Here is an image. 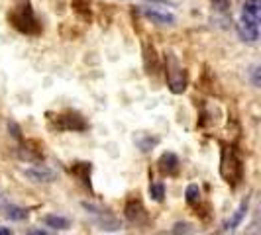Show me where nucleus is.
<instances>
[{"label":"nucleus","instance_id":"f257e3e1","mask_svg":"<svg viewBox=\"0 0 261 235\" xmlns=\"http://www.w3.org/2000/svg\"><path fill=\"white\" fill-rule=\"evenodd\" d=\"M8 22H10L18 32L28 34V36H36V34L41 32V24L38 22L36 14L32 10L30 0H16L12 12L8 14Z\"/></svg>","mask_w":261,"mask_h":235},{"label":"nucleus","instance_id":"f03ea898","mask_svg":"<svg viewBox=\"0 0 261 235\" xmlns=\"http://www.w3.org/2000/svg\"><path fill=\"white\" fill-rule=\"evenodd\" d=\"M238 32L246 41H257V38H259V0H246L244 2Z\"/></svg>","mask_w":261,"mask_h":235},{"label":"nucleus","instance_id":"7ed1b4c3","mask_svg":"<svg viewBox=\"0 0 261 235\" xmlns=\"http://www.w3.org/2000/svg\"><path fill=\"white\" fill-rule=\"evenodd\" d=\"M220 172H222L224 181L230 184H238L244 177V165L242 159L238 155L234 147H224L222 149V161H220Z\"/></svg>","mask_w":261,"mask_h":235},{"label":"nucleus","instance_id":"20e7f679","mask_svg":"<svg viewBox=\"0 0 261 235\" xmlns=\"http://www.w3.org/2000/svg\"><path fill=\"white\" fill-rule=\"evenodd\" d=\"M165 77H167V84H169V91L173 94H181L187 89V71L183 69V65L179 63V59L175 55H167L165 57Z\"/></svg>","mask_w":261,"mask_h":235},{"label":"nucleus","instance_id":"39448f33","mask_svg":"<svg viewBox=\"0 0 261 235\" xmlns=\"http://www.w3.org/2000/svg\"><path fill=\"white\" fill-rule=\"evenodd\" d=\"M51 120L55 122L57 130H85L87 128L83 116L77 114V112H63V114H57Z\"/></svg>","mask_w":261,"mask_h":235},{"label":"nucleus","instance_id":"423d86ee","mask_svg":"<svg viewBox=\"0 0 261 235\" xmlns=\"http://www.w3.org/2000/svg\"><path fill=\"white\" fill-rule=\"evenodd\" d=\"M144 65L147 75H155L159 71V61H157V51L153 47V43L144 41Z\"/></svg>","mask_w":261,"mask_h":235},{"label":"nucleus","instance_id":"0eeeda50","mask_svg":"<svg viewBox=\"0 0 261 235\" xmlns=\"http://www.w3.org/2000/svg\"><path fill=\"white\" fill-rule=\"evenodd\" d=\"M142 14L145 18H149L151 22H155L159 26H171L175 24V16L165 10H157V8H142Z\"/></svg>","mask_w":261,"mask_h":235},{"label":"nucleus","instance_id":"6e6552de","mask_svg":"<svg viewBox=\"0 0 261 235\" xmlns=\"http://www.w3.org/2000/svg\"><path fill=\"white\" fill-rule=\"evenodd\" d=\"M159 170L165 174H177L179 172V157L175 153H163L159 159Z\"/></svg>","mask_w":261,"mask_h":235},{"label":"nucleus","instance_id":"1a4fd4ad","mask_svg":"<svg viewBox=\"0 0 261 235\" xmlns=\"http://www.w3.org/2000/svg\"><path fill=\"white\" fill-rule=\"evenodd\" d=\"M248 204H249V198L242 200V204H240L238 210L230 216V220L224 223V229H226V231H232V229H236V227L240 225V222L244 220V216H246V212H248Z\"/></svg>","mask_w":261,"mask_h":235},{"label":"nucleus","instance_id":"9d476101","mask_svg":"<svg viewBox=\"0 0 261 235\" xmlns=\"http://www.w3.org/2000/svg\"><path fill=\"white\" fill-rule=\"evenodd\" d=\"M26 177L36 181V183H51L55 174L49 169H45V167H34V169L26 170Z\"/></svg>","mask_w":261,"mask_h":235},{"label":"nucleus","instance_id":"9b49d317","mask_svg":"<svg viewBox=\"0 0 261 235\" xmlns=\"http://www.w3.org/2000/svg\"><path fill=\"white\" fill-rule=\"evenodd\" d=\"M126 216L130 218L132 222H140V216L142 218H145V214H144V206L136 200V202H130L128 206H126Z\"/></svg>","mask_w":261,"mask_h":235},{"label":"nucleus","instance_id":"f8f14e48","mask_svg":"<svg viewBox=\"0 0 261 235\" xmlns=\"http://www.w3.org/2000/svg\"><path fill=\"white\" fill-rule=\"evenodd\" d=\"M45 223L55 227V229H65V227H69V220L61 218V216H47V218H45Z\"/></svg>","mask_w":261,"mask_h":235},{"label":"nucleus","instance_id":"ddd939ff","mask_svg":"<svg viewBox=\"0 0 261 235\" xmlns=\"http://www.w3.org/2000/svg\"><path fill=\"white\" fill-rule=\"evenodd\" d=\"M89 6H91V0H73V8H75L83 18H89V16H91Z\"/></svg>","mask_w":261,"mask_h":235},{"label":"nucleus","instance_id":"4468645a","mask_svg":"<svg viewBox=\"0 0 261 235\" xmlns=\"http://www.w3.org/2000/svg\"><path fill=\"white\" fill-rule=\"evenodd\" d=\"M198 200H200V190H198L196 184H191V186L187 188V202H189V204H196Z\"/></svg>","mask_w":261,"mask_h":235},{"label":"nucleus","instance_id":"2eb2a0df","mask_svg":"<svg viewBox=\"0 0 261 235\" xmlns=\"http://www.w3.org/2000/svg\"><path fill=\"white\" fill-rule=\"evenodd\" d=\"M149 194H151L153 200L161 202V200H163V196H165V188H163V184H159V183L151 184V186H149Z\"/></svg>","mask_w":261,"mask_h":235},{"label":"nucleus","instance_id":"dca6fc26","mask_svg":"<svg viewBox=\"0 0 261 235\" xmlns=\"http://www.w3.org/2000/svg\"><path fill=\"white\" fill-rule=\"evenodd\" d=\"M8 218H14V220H22V218H26V212H24L22 208L10 206V208H8Z\"/></svg>","mask_w":261,"mask_h":235},{"label":"nucleus","instance_id":"f3484780","mask_svg":"<svg viewBox=\"0 0 261 235\" xmlns=\"http://www.w3.org/2000/svg\"><path fill=\"white\" fill-rule=\"evenodd\" d=\"M212 6H214L216 10L224 12L226 8H230V0H212Z\"/></svg>","mask_w":261,"mask_h":235},{"label":"nucleus","instance_id":"a211bd4d","mask_svg":"<svg viewBox=\"0 0 261 235\" xmlns=\"http://www.w3.org/2000/svg\"><path fill=\"white\" fill-rule=\"evenodd\" d=\"M147 2H155V4H167V6H173L171 0H147Z\"/></svg>","mask_w":261,"mask_h":235},{"label":"nucleus","instance_id":"6ab92c4d","mask_svg":"<svg viewBox=\"0 0 261 235\" xmlns=\"http://www.w3.org/2000/svg\"><path fill=\"white\" fill-rule=\"evenodd\" d=\"M0 235H12V231H10L8 227H4V225H0Z\"/></svg>","mask_w":261,"mask_h":235},{"label":"nucleus","instance_id":"aec40b11","mask_svg":"<svg viewBox=\"0 0 261 235\" xmlns=\"http://www.w3.org/2000/svg\"><path fill=\"white\" fill-rule=\"evenodd\" d=\"M32 235H47V233H43V231H34Z\"/></svg>","mask_w":261,"mask_h":235}]
</instances>
